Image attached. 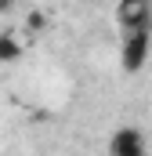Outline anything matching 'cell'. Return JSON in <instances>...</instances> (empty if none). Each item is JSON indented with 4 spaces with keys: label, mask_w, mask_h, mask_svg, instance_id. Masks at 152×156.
I'll return each mask as SVG.
<instances>
[{
    "label": "cell",
    "mask_w": 152,
    "mask_h": 156,
    "mask_svg": "<svg viewBox=\"0 0 152 156\" xmlns=\"http://www.w3.org/2000/svg\"><path fill=\"white\" fill-rule=\"evenodd\" d=\"M109 156H149V138L141 127L123 123L109 134Z\"/></svg>",
    "instance_id": "obj_3"
},
{
    "label": "cell",
    "mask_w": 152,
    "mask_h": 156,
    "mask_svg": "<svg viewBox=\"0 0 152 156\" xmlns=\"http://www.w3.org/2000/svg\"><path fill=\"white\" fill-rule=\"evenodd\" d=\"M43 26H47V22H43V15H40V11H33V15H29V29H33V33H40Z\"/></svg>",
    "instance_id": "obj_5"
},
{
    "label": "cell",
    "mask_w": 152,
    "mask_h": 156,
    "mask_svg": "<svg viewBox=\"0 0 152 156\" xmlns=\"http://www.w3.org/2000/svg\"><path fill=\"white\" fill-rule=\"evenodd\" d=\"M22 40L15 37V33H0V66H11V62H18L22 58Z\"/></svg>",
    "instance_id": "obj_4"
},
{
    "label": "cell",
    "mask_w": 152,
    "mask_h": 156,
    "mask_svg": "<svg viewBox=\"0 0 152 156\" xmlns=\"http://www.w3.org/2000/svg\"><path fill=\"white\" fill-rule=\"evenodd\" d=\"M116 26L127 33H152V4L149 0H119L116 4Z\"/></svg>",
    "instance_id": "obj_1"
},
{
    "label": "cell",
    "mask_w": 152,
    "mask_h": 156,
    "mask_svg": "<svg viewBox=\"0 0 152 156\" xmlns=\"http://www.w3.org/2000/svg\"><path fill=\"white\" fill-rule=\"evenodd\" d=\"M152 55V33H127L119 40V69L123 73H141Z\"/></svg>",
    "instance_id": "obj_2"
}]
</instances>
